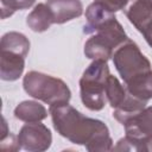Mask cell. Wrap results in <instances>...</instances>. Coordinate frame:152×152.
Returning <instances> with one entry per match:
<instances>
[{
	"label": "cell",
	"mask_w": 152,
	"mask_h": 152,
	"mask_svg": "<svg viewBox=\"0 0 152 152\" xmlns=\"http://www.w3.org/2000/svg\"><path fill=\"white\" fill-rule=\"evenodd\" d=\"M106 61L95 59L84 70L80 80V95L82 103L90 110H101L107 101L106 86L109 77Z\"/></svg>",
	"instance_id": "2"
},
{
	"label": "cell",
	"mask_w": 152,
	"mask_h": 152,
	"mask_svg": "<svg viewBox=\"0 0 152 152\" xmlns=\"http://www.w3.org/2000/svg\"><path fill=\"white\" fill-rule=\"evenodd\" d=\"M46 5L52 12L55 24H64L83 13L81 0H48Z\"/></svg>",
	"instance_id": "7"
},
{
	"label": "cell",
	"mask_w": 152,
	"mask_h": 152,
	"mask_svg": "<svg viewBox=\"0 0 152 152\" xmlns=\"http://www.w3.org/2000/svg\"><path fill=\"white\" fill-rule=\"evenodd\" d=\"M128 39L124 27L116 20L112 19L103 26H101L94 36H91L84 44L86 57L95 61H108L114 51Z\"/></svg>",
	"instance_id": "4"
},
{
	"label": "cell",
	"mask_w": 152,
	"mask_h": 152,
	"mask_svg": "<svg viewBox=\"0 0 152 152\" xmlns=\"http://www.w3.org/2000/svg\"><path fill=\"white\" fill-rule=\"evenodd\" d=\"M25 68V57L11 51H1L0 77L4 81L18 80Z\"/></svg>",
	"instance_id": "9"
},
{
	"label": "cell",
	"mask_w": 152,
	"mask_h": 152,
	"mask_svg": "<svg viewBox=\"0 0 152 152\" xmlns=\"http://www.w3.org/2000/svg\"><path fill=\"white\" fill-rule=\"evenodd\" d=\"M36 0H0L1 2V18L11 17L15 11L31 7Z\"/></svg>",
	"instance_id": "16"
},
{
	"label": "cell",
	"mask_w": 152,
	"mask_h": 152,
	"mask_svg": "<svg viewBox=\"0 0 152 152\" xmlns=\"http://www.w3.org/2000/svg\"><path fill=\"white\" fill-rule=\"evenodd\" d=\"M150 1H151V2H152V0H150Z\"/></svg>",
	"instance_id": "20"
},
{
	"label": "cell",
	"mask_w": 152,
	"mask_h": 152,
	"mask_svg": "<svg viewBox=\"0 0 152 152\" xmlns=\"http://www.w3.org/2000/svg\"><path fill=\"white\" fill-rule=\"evenodd\" d=\"M14 116L24 122H38L48 118V110L36 101H23L14 108Z\"/></svg>",
	"instance_id": "12"
},
{
	"label": "cell",
	"mask_w": 152,
	"mask_h": 152,
	"mask_svg": "<svg viewBox=\"0 0 152 152\" xmlns=\"http://www.w3.org/2000/svg\"><path fill=\"white\" fill-rule=\"evenodd\" d=\"M95 1L102 4L106 8H108L109 11H112V12L115 13L116 11L124 10L127 6V4H128L129 0H95Z\"/></svg>",
	"instance_id": "18"
},
{
	"label": "cell",
	"mask_w": 152,
	"mask_h": 152,
	"mask_svg": "<svg viewBox=\"0 0 152 152\" xmlns=\"http://www.w3.org/2000/svg\"><path fill=\"white\" fill-rule=\"evenodd\" d=\"M122 125L128 135H152V106L145 107Z\"/></svg>",
	"instance_id": "10"
},
{
	"label": "cell",
	"mask_w": 152,
	"mask_h": 152,
	"mask_svg": "<svg viewBox=\"0 0 152 152\" xmlns=\"http://www.w3.org/2000/svg\"><path fill=\"white\" fill-rule=\"evenodd\" d=\"M52 125L57 133L89 152L113 150L109 129L101 120L88 118L68 103L50 106Z\"/></svg>",
	"instance_id": "1"
},
{
	"label": "cell",
	"mask_w": 152,
	"mask_h": 152,
	"mask_svg": "<svg viewBox=\"0 0 152 152\" xmlns=\"http://www.w3.org/2000/svg\"><path fill=\"white\" fill-rule=\"evenodd\" d=\"M0 49L1 51H11L26 57L30 50V40L23 33L14 31L7 32L1 38Z\"/></svg>",
	"instance_id": "14"
},
{
	"label": "cell",
	"mask_w": 152,
	"mask_h": 152,
	"mask_svg": "<svg viewBox=\"0 0 152 152\" xmlns=\"http://www.w3.org/2000/svg\"><path fill=\"white\" fill-rule=\"evenodd\" d=\"M23 87L30 96L50 106L68 103L71 99V91L64 81L39 71H28L24 76Z\"/></svg>",
	"instance_id": "3"
},
{
	"label": "cell",
	"mask_w": 152,
	"mask_h": 152,
	"mask_svg": "<svg viewBox=\"0 0 152 152\" xmlns=\"http://www.w3.org/2000/svg\"><path fill=\"white\" fill-rule=\"evenodd\" d=\"M125 87L134 97L147 102L152 99V69L129 80Z\"/></svg>",
	"instance_id": "13"
},
{
	"label": "cell",
	"mask_w": 152,
	"mask_h": 152,
	"mask_svg": "<svg viewBox=\"0 0 152 152\" xmlns=\"http://www.w3.org/2000/svg\"><path fill=\"white\" fill-rule=\"evenodd\" d=\"M140 33L144 36V38L147 42V44L152 48V19L140 30Z\"/></svg>",
	"instance_id": "19"
},
{
	"label": "cell",
	"mask_w": 152,
	"mask_h": 152,
	"mask_svg": "<svg viewBox=\"0 0 152 152\" xmlns=\"http://www.w3.org/2000/svg\"><path fill=\"white\" fill-rule=\"evenodd\" d=\"M0 146L4 151H18L21 148L18 142V139L15 140V137L7 129L5 118H2V134L0 139Z\"/></svg>",
	"instance_id": "17"
},
{
	"label": "cell",
	"mask_w": 152,
	"mask_h": 152,
	"mask_svg": "<svg viewBox=\"0 0 152 152\" xmlns=\"http://www.w3.org/2000/svg\"><path fill=\"white\" fill-rule=\"evenodd\" d=\"M27 26L33 32H44L53 23V15L46 4H38L26 18Z\"/></svg>",
	"instance_id": "11"
},
{
	"label": "cell",
	"mask_w": 152,
	"mask_h": 152,
	"mask_svg": "<svg viewBox=\"0 0 152 152\" xmlns=\"http://www.w3.org/2000/svg\"><path fill=\"white\" fill-rule=\"evenodd\" d=\"M114 66L125 83L151 70V63L129 38L122 43L112 56Z\"/></svg>",
	"instance_id": "5"
},
{
	"label": "cell",
	"mask_w": 152,
	"mask_h": 152,
	"mask_svg": "<svg viewBox=\"0 0 152 152\" xmlns=\"http://www.w3.org/2000/svg\"><path fill=\"white\" fill-rule=\"evenodd\" d=\"M17 139L20 147L28 152L46 151L52 142L50 129L39 121L25 124L20 128Z\"/></svg>",
	"instance_id": "6"
},
{
	"label": "cell",
	"mask_w": 152,
	"mask_h": 152,
	"mask_svg": "<svg viewBox=\"0 0 152 152\" xmlns=\"http://www.w3.org/2000/svg\"><path fill=\"white\" fill-rule=\"evenodd\" d=\"M114 18H115L114 12L106 8L102 4L94 1L86 10L87 24L83 27V33L86 34L95 33L101 26H103Z\"/></svg>",
	"instance_id": "8"
},
{
	"label": "cell",
	"mask_w": 152,
	"mask_h": 152,
	"mask_svg": "<svg viewBox=\"0 0 152 152\" xmlns=\"http://www.w3.org/2000/svg\"><path fill=\"white\" fill-rule=\"evenodd\" d=\"M115 151H152V135H128L121 138L115 146Z\"/></svg>",
	"instance_id": "15"
}]
</instances>
